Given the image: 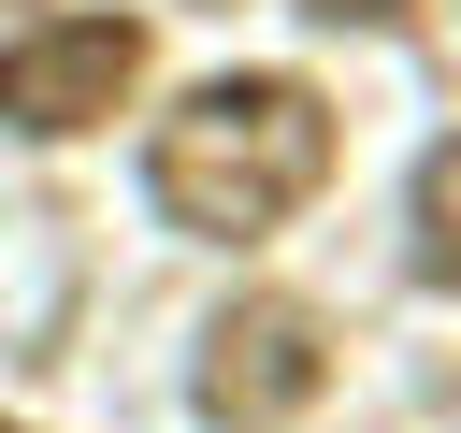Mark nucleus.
I'll return each instance as SVG.
<instances>
[{
	"instance_id": "nucleus-1",
	"label": "nucleus",
	"mask_w": 461,
	"mask_h": 433,
	"mask_svg": "<svg viewBox=\"0 0 461 433\" xmlns=\"http://www.w3.org/2000/svg\"><path fill=\"white\" fill-rule=\"evenodd\" d=\"M144 188H158L173 231L245 245V231H274V216H303V202L331 188V101H317L303 72H216V87H187V101L158 115Z\"/></svg>"
},
{
	"instance_id": "nucleus-2",
	"label": "nucleus",
	"mask_w": 461,
	"mask_h": 433,
	"mask_svg": "<svg viewBox=\"0 0 461 433\" xmlns=\"http://www.w3.org/2000/svg\"><path fill=\"white\" fill-rule=\"evenodd\" d=\"M317 390H331V318H317V303L259 289V303H230V318L202 332V419H216V433H288Z\"/></svg>"
},
{
	"instance_id": "nucleus-3",
	"label": "nucleus",
	"mask_w": 461,
	"mask_h": 433,
	"mask_svg": "<svg viewBox=\"0 0 461 433\" xmlns=\"http://www.w3.org/2000/svg\"><path fill=\"white\" fill-rule=\"evenodd\" d=\"M130 87H144V29H130V14H43V29L0 43V130L72 144V130H101Z\"/></svg>"
},
{
	"instance_id": "nucleus-4",
	"label": "nucleus",
	"mask_w": 461,
	"mask_h": 433,
	"mask_svg": "<svg viewBox=\"0 0 461 433\" xmlns=\"http://www.w3.org/2000/svg\"><path fill=\"white\" fill-rule=\"evenodd\" d=\"M418 274H432V289H461V144H432V159H418Z\"/></svg>"
}]
</instances>
